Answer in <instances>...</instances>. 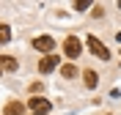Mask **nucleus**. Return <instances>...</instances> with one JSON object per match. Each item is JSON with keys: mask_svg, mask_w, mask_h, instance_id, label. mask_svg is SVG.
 Listing matches in <instances>:
<instances>
[{"mask_svg": "<svg viewBox=\"0 0 121 115\" xmlns=\"http://www.w3.org/2000/svg\"><path fill=\"white\" fill-rule=\"evenodd\" d=\"M63 52H66V58H72V60H74L77 55L83 52L80 38H77V36H66V41H63Z\"/></svg>", "mask_w": 121, "mask_h": 115, "instance_id": "7ed1b4c3", "label": "nucleus"}, {"mask_svg": "<svg viewBox=\"0 0 121 115\" xmlns=\"http://www.w3.org/2000/svg\"><path fill=\"white\" fill-rule=\"evenodd\" d=\"M60 74L66 77V79H74L80 71H77V66H74V63H66V66H60Z\"/></svg>", "mask_w": 121, "mask_h": 115, "instance_id": "1a4fd4ad", "label": "nucleus"}, {"mask_svg": "<svg viewBox=\"0 0 121 115\" xmlns=\"http://www.w3.org/2000/svg\"><path fill=\"white\" fill-rule=\"evenodd\" d=\"M0 74H3V69H0Z\"/></svg>", "mask_w": 121, "mask_h": 115, "instance_id": "f8f14e48", "label": "nucleus"}, {"mask_svg": "<svg viewBox=\"0 0 121 115\" xmlns=\"http://www.w3.org/2000/svg\"><path fill=\"white\" fill-rule=\"evenodd\" d=\"M88 49H91V55H96L99 60H110V52H107V47L102 44L96 36H88Z\"/></svg>", "mask_w": 121, "mask_h": 115, "instance_id": "f03ea898", "label": "nucleus"}, {"mask_svg": "<svg viewBox=\"0 0 121 115\" xmlns=\"http://www.w3.org/2000/svg\"><path fill=\"white\" fill-rule=\"evenodd\" d=\"M28 107L33 115H50V110H52V101L44 99V96H33V99L28 101Z\"/></svg>", "mask_w": 121, "mask_h": 115, "instance_id": "f257e3e1", "label": "nucleus"}, {"mask_svg": "<svg viewBox=\"0 0 121 115\" xmlns=\"http://www.w3.org/2000/svg\"><path fill=\"white\" fill-rule=\"evenodd\" d=\"M33 49L52 55V49H55V41H52V36H39V38H33Z\"/></svg>", "mask_w": 121, "mask_h": 115, "instance_id": "20e7f679", "label": "nucleus"}, {"mask_svg": "<svg viewBox=\"0 0 121 115\" xmlns=\"http://www.w3.org/2000/svg\"><path fill=\"white\" fill-rule=\"evenodd\" d=\"M58 63H60L58 55H44V58L39 60V71H41V74H50V71L58 69Z\"/></svg>", "mask_w": 121, "mask_h": 115, "instance_id": "39448f33", "label": "nucleus"}, {"mask_svg": "<svg viewBox=\"0 0 121 115\" xmlns=\"http://www.w3.org/2000/svg\"><path fill=\"white\" fill-rule=\"evenodd\" d=\"M25 112V104H19V101H8L6 104V115H22Z\"/></svg>", "mask_w": 121, "mask_h": 115, "instance_id": "0eeeda50", "label": "nucleus"}, {"mask_svg": "<svg viewBox=\"0 0 121 115\" xmlns=\"http://www.w3.org/2000/svg\"><path fill=\"white\" fill-rule=\"evenodd\" d=\"M74 8H77V11H85V8H91V0H77Z\"/></svg>", "mask_w": 121, "mask_h": 115, "instance_id": "9b49d317", "label": "nucleus"}, {"mask_svg": "<svg viewBox=\"0 0 121 115\" xmlns=\"http://www.w3.org/2000/svg\"><path fill=\"white\" fill-rule=\"evenodd\" d=\"M8 38H11V28L8 25H0V44H6Z\"/></svg>", "mask_w": 121, "mask_h": 115, "instance_id": "9d476101", "label": "nucleus"}, {"mask_svg": "<svg viewBox=\"0 0 121 115\" xmlns=\"http://www.w3.org/2000/svg\"><path fill=\"white\" fill-rule=\"evenodd\" d=\"M83 82H85V88H96V85H99V74H96V71H83Z\"/></svg>", "mask_w": 121, "mask_h": 115, "instance_id": "423d86ee", "label": "nucleus"}, {"mask_svg": "<svg viewBox=\"0 0 121 115\" xmlns=\"http://www.w3.org/2000/svg\"><path fill=\"white\" fill-rule=\"evenodd\" d=\"M0 69H8V71H17V60L11 55H0Z\"/></svg>", "mask_w": 121, "mask_h": 115, "instance_id": "6e6552de", "label": "nucleus"}]
</instances>
